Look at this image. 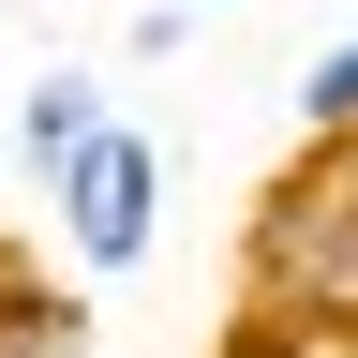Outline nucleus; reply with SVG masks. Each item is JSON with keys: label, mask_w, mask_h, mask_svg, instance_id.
<instances>
[{"label": "nucleus", "mask_w": 358, "mask_h": 358, "mask_svg": "<svg viewBox=\"0 0 358 358\" xmlns=\"http://www.w3.org/2000/svg\"><path fill=\"white\" fill-rule=\"evenodd\" d=\"M239 329L358 343V150H299V164L254 194V239H239Z\"/></svg>", "instance_id": "obj_1"}, {"label": "nucleus", "mask_w": 358, "mask_h": 358, "mask_svg": "<svg viewBox=\"0 0 358 358\" xmlns=\"http://www.w3.org/2000/svg\"><path fill=\"white\" fill-rule=\"evenodd\" d=\"M105 120H120V105H105V60H30V90H15V164L60 179Z\"/></svg>", "instance_id": "obj_3"}, {"label": "nucleus", "mask_w": 358, "mask_h": 358, "mask_svg": "<svg viewBox=\"0 0 358 358\" xmlns=\"http://www.w3.org/2000/svg\"><path fill=\"white\" fill-rule=\"evenodd\" d=\"M299 150H358V30L299 60Z\"/></svg>", "instance_id": "obj_5"}, {"label": "nucleus", "mask_w": 358, "mask_h": 358, "mask_svg": "<svg viewBox=\"0 0 358 358\" xmlns=\"http://www.w3.org/2000/svg\"><path fill=\"white\" fill-rule=\"evenodd\" d=\"M45 209H60V254L90 268V284L150 268V239H164V134L150 120H105L60 179H45Z\"/></svg>", "instance_id": "obj_2"}, {"label": "nucleus", "mask_w": 358, "mask_h": 358, "mask_svg": "<svg viewBox=\"0 0 358 358\" xmlns=\"http://www.w3.org/2000/svg\"><path fill=\"white\" fill-rule=\"evenodd\" d=\"M0 358H105V329H90V299H60L30 254H0Z\"/></svg>", "instance_id": "obj_4"}]
</instances>
